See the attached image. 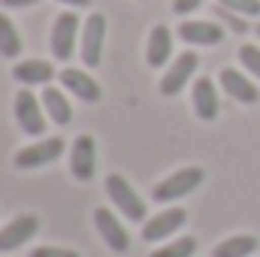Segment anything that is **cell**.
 I'll use <instances>...</instances> for the list:
<instances>
[{"label": "cell", "mask_w": 260, "mask_h": 257, "mask_svg": "<svg viewBox=\"0 0 260 257\" xmlns=\"http://www.w3.org/2000/svg\"><path fill=\"white\" fill-rule=\"evenodd\" d=\"M206 173L200 167H185V170H176L173 176H167L160 185H154L151 197L160 200V203H170V200H182L188 194H194L200 185H203Z\"/></svg>", "instance_id": "obj_1"}, {"label": "cell", "mask_w": 260, "mask_h": 257, "mask_svg": "<svg viewBox=\"0 0 260 257\" xmlns=\"http://www.w3.org/2000/svg\"><path fill=\"white\" fill-rule=\"evenodd\" d=\"M106 194L115 203V209L121 215H127L130 221H145V200H139V194L130 188V182L121 173L106 176Z\"/></svg>", "instance_id": "obj_2"}, {"label": "cell", "mask_w": 260, "mask_h": 257, "mask_svg": "<svg viewBox=\"0 0 260 257\" xmlns=\"http://www.w3.org/2000/svg\"><path fill=\"white\" fill-rule=\"evenodd\" d=\"M64 139L61 136H52V139H43V142H34L27 148H21L15 154V167L18 170H37V167H46L52 160H58L64 154Z\"/></svg>", "instance_id": "obj_3"}, {"label": "cell", "mask_w": 260, "mask_h": 257, "mask_svg": "<svg viewBox=\"0 0 260 257\" xmlns=\"http://www.w3.org/2000/svg\"><path fill=\"white\" fill-rule=\"evenodd\" d=\"M15 121L27 136H40L46 130V115H43V103L34 97V91H18L15 94Z\"/></svg>", "instance_id": "obj_4"}, {"label": "cell", "mask_w": 260, "mask_h": 257, "mask_svg": "<svg viewBox=\"0 0 260 257\" xmlns=\"http://www.w3.org/2000/svg\"><path fill=\"white\" fill-rule=\"evenodd\" d=\"M70 167H73V176L79 182H91L94 179V170H97V142H94L91 133H82V136L73 139Z\"/></svg>", "instance_id": "obj_5"}, {"label": "cell", "mask_w": 260, "mask_h": 257, "mask_svg": "<svg viewBox=\"0 0 260 257\" xmlns=\"http://www.w3.org/2000/svg\"><path fill=\"white\" fill-rule=\"evenodd\" d=\"M94 224H97V230H100L106 248H112L115 254L130 251V233L124 230V224L115 218V212H109L106 206H100V209L94 212Z\"/></svg>", "instance_id": "obj_6"}, {"label": "cell", "mask_w": 260, "mask_h": 257, "mask_svg": "<svg viewBox=\"0 0 260 257\" xmlns=\"http://www.w3.org/2000/svg\"><path fill=\"white\" fill-rule=\"evenodd\" d=\"M37 230H40V218H37V215H18V218H12V221L0 230V254L27 245V242L37 236Z\"/></svg>", "instance_id": "obj_7"}, {"label": "cell", "mask_w": 260, "mask_h": 257, "mask_svg": "<svg viewBox=\"0 0 260 257\" xmlns=\"http://www.w3.org/2000/svg\"><path fill=\"white\" fill-rule=\"evenodd\" d=\"M103 43H106V15L94 12V15H88V21L82 27V61L88 67L100 64Z\"/></svg>", "instance_id": "obj_8"}, {"label": "cell", "mask_w": 260, "mask_h": 257, "mask_svg": "<svg viewBox=\"0 0 260 257\" xmlns=\"http://www.w3.org/2000/svg\"><path fill=\"white\" fill-rule=\"evenodd\" d=\"M76 34H79V18L73 12H61L52 24V55L58 61L73 58V49H76Z\"/></svg>", "instance_id": "obj_9"}, {"label": "cell", "mask_w": 260, "mask_h": 257, "mask_svg": "<svg viewBox=\"0 0 260 257\" xmlns=\"http://www.w3.org/2000/svg\"><path fill=\"white\" fill-rule=\"evenodd\" d=\"M188 221V212L182 209V206H176V209H167V212H160V215H154L145 227H142V239L145 242H160V239H167V236H173L182 224Z\"/></svg>", "instance_id": "obj_10"}, {"label": "cell", "mask_w": 260, "mask_h": 257, "mask_svg": "<svg viewBox=\"0 0 260 257\" xmlns=\"http://www.w3.org/2000/svg\"><path fill=\"white\" fill-rule=\"evenodd\" d=\"M197 64H200V58H197L194 52H182L179 55V61L167 70V76L160 79V94L164 97H176L185 85H188V79L194 76Z\"/></svg>", "instance_id": "obj_11"}, {"label": "cell", "mask_w": 260, "mask_h": 257, "mask_svg": "<svg viewBox=\"0 0 260 257\" xmlns=\"http://www.w3.org/2000/svg\"><path fill=\"white\" fill-rule=\"evenodd\" d=\"M218 79H221V88H224V91H227L233 100H239V103H245V106H251V103H257V100H260L257 85H254V82H251L245 73L224 67Z\"/></svg>", "instance_id": "obj_12"}, {"label": "cell", "mask_w": 260, "mask_h": 257, "mask_svg": "<svg viewBox=\"0 0 260 257\" xmlns=\"http://www.w3.org/2000/svg\"><path fill=\"white\" fill-rule=\"evenodd\" d=\"M179 37L191 46H218L224 40V27L218 21H182Z\"/></svg>", "instance_id": "obj_13"}, {"label": "cell", "mask_w": 260, "mask_h": 257, "mask_svg": "<svg viewBox=\"0 0 260 257\" xmlns=\"http://www.w3.org/2000/svg\"><path fill=\"white\" fill-rule=\"evenodd\" d=\"M61 85H64L70 94H76L82 103H97L100 100V85L88 76V73H82V70H76V67H67L64 73H61Z\"/></svg>", "instance_id": "obj_14"}, {"label": "cell", "mask_w": 260, "mask_h": 257, "mask_svg": "<svg viewBox=\"0 0 260 257\" xmlns=\"http://www.w3.org/2000/svg\"><path fill=\"white\" fill-rule=\"evenodd\" d=\"M218 109H221V103H218V91H215V85H212V79H197L194 82V112L197 118H203V121H215L218 118Z\"/></svg>", "instance_id": "obj_15"}, {"label": "cell", "mask_w": 260, "mask_h": 257, "mask_svg": "<svg viewBox=\"0 0 260 257\" xmlns=\"http://www.w3.org/2000/svg\"><path fill=\"white\" fill-rule=\"evenodd\" d=\"M170 55H173V34H170V27L157 24V27L148 34L145 61H148V67H164L170 61Z\"/></svg>", "instance_id": "obj_16"}, {"label": "cell", "mask_w": 260, "mask_h": 257, "mask_svg": "<svg viewBox=\"0 0 260 257\" xmlns=\"http://www.w3.org/2000/svg\"><path fill=\"white\" fill-rule=\"evenodd\" d=\"M12 76L21 85H46V82L55 79V67L49 61H21V64H15Z\"/></svg>", "instance_id": "obj_17"}, {"label": "cell", "mask_w": 260, "mask_h": 257, "mask_svg": "<svg viewBox=\"0 0 260 257\" xmlns=\"http://www.w3.org/2000/svg\"><path fill=\"white\" fill-rule=\"evenodd\" d=\"M43 109H46V115H49L55 124H70V121H73V109H70L67 97L58 88H46V91H43Z\"/></svg>", "instance_id": "obj_18"}, {"label": "cell", "mask_w": 260, "mask_h": 257, "mask_svg": "<svg viewBox=\"0 0 260 257\" xmlns=\"http://www.w3.org/2000/svg\"><path fill=\"white\" fill-rule=\"evenodd\" d=\"M257 251V236H230L212 248V257H248Z\"/></svg>", "instance_id": "obj_19"}, {"label": "cell", "mask_w": 260, "mask_h": 257, "mask_svg": "<svg viewBox=\"0 0 260 257\" xmlns=\"http://www.w3.org/2000/svg\"><path fill=\"white\" fill-rule=\"evenodd\" d=\"M0 55L3 58H15L21 55V37L15 30V24L0 12Z\"/></svg>", "instance_id": "obj_20"}, {"label": "cell", "mask_w": 260, "mask_h": 257, "mask_svg": "<svg viewBox=\"0 0 260 257\" xmlns=\"http://www.w3.org/2000/svg\"><path fill=\"white\" fill-rule=\"evenodd\" d=\"M194 251H197V239L194 236H182V239H176V242H170L164 248H154L151 257H191Z\"/></svg>", "instance_id": "obj_21"}, {"label": "cell", "mask_w": 260, "mask_h": 257, "mask_svg": "<svg viewBox=\"0 0 260 257\" xmlns=\"http://www.w3.org/2000/svg\"><path fill=\"white\" fill-rule=\"evenodd\" d=\"M239 61L245 64V70H248L254 79H260V49L257 46H242V49H239Z\"/></svg>", "instance_id": "obj_22"}, {"label": "cell", "mask_w": 260, "mask_h": 257, "mask_svg": "<svg viewBox=\"0 0 260 257\" xmlns=\"http://www.w3.org/2000/svg\"><path fill=\"white\" fill-rule=\"evenodd\" d=\"M218 3L239 15H260V0H218Z\"/></svg>", "instance_id": "obj_23"}, {"label": "cell", "mask_w": 260, "mask_h": 257, "mask_svg": "<svg viewBox=\"0 0 260 257\" xmlns=\"http://www.w3.org/2000/svg\"><path fill=\"white\" fill-rule=\"evenodd\" d=\"M30 257H79V251H73V248H58V245H43V248H34Z\"/></svg>", "instance_id": "obj_24"}, {"label": "cell", "mask_w": 260, "mask_h": 257, "mask_svg": "<svg viewBox=\"0 0 260 257\" xmlns=\"http://www.w3.org/2000/svg\"><path fill=\"white\" fill-rule=\"evenodd\" d=\"M218 15H221V18H224V21H227V24H230V27H233L236 34H245V30H248V24H245L242 18H236V15H233L230 9H224V6H221V9H218Z\"/></svg>", "instance_id": "obj_25"}, {"label": "cell", "mask_w": 260, "mask_h": 257, "mask_svg": "<svg viewBox=\"0 0 260 257\" xmlns=\"http://www.w3.org/2000/svg\"><path fill=\"white\" fill-rule=\"evenodd\" d=\"M197 6H203V0H173L176 15H188V12H194Z\"/></svg>", "instance_id": "obj_26"}, {"label": "cell", "mask_w": 260, "mask_h": 257, "mask_svg": "<svg viewBox=\"0 0 260 257\" xmlns=\"http://www.w3.org/2000/svg\"><path fill=\"white\" fill-rule=\"evenodd\" d=\"M3 6H9V9H24V6H34V3H40V0H0Z\"/></svg>", "instance_id": "obj_27"}, {"label": "cell", "mask_w": 260, "mask_h": 257, "mask_svg": "<svg viewBox=\"0 0 260 257\" xmlns=\"http://www.w3.org/2000/svg\"><path fill=\"white\" fill-rule=\"evenodd\" d=\"M58 3H67V6H88L91 0H58Z\"/></svg>", "instance_id": "obj_28"}, {"label": "cell", "mask_w": 260, "mask_h": 257, "mask_svg": "<svg viewBox=\"0 0 260 257\" xmlns=\"http://www.w3.org/2000/svg\"><path fill=\"white\" fill-rule=\"evenodd\" d=\"M257 37H260V24H257Z\"/></svg>", "instance_id": "obj_29"}]
</instances>
